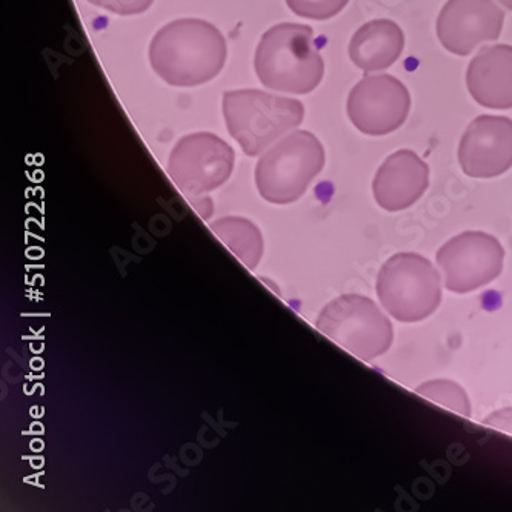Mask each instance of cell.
<instances>
[{
	"instance_id": "cell-6",
	"label": "cell",
	"mask_w": 512,
	"mask_h": 512,
	"mask_svg": "<svg viewBox=\"0 0 512 512\" xmlns=\"http://www.w3.org/2000/svg\"><path fill=\"white\" fill-rule=\"evenodd\" d=\"M316 328L363 362H373L393 345V323L373 299L343 294L323 306Z\"/></svg>"
},
{
	"instance_id": "cell-15",
	"label": "cell",
	"mask_w": 512,
	"mask_h": 512,
	"mask_svg": "<svg viewBox=\"0 0 512 512\" xmlns=\"http://www.w3.org/2000/svg\"><path fill=\"white\" fill-rule=\"evenodd\" d=\"M211 231L248 270H256L263 256V237L253 222L243 217H222L211 223Z\"/></svg>"
},
{
	"instance_id": "cell-20",
	"label": "cell",
	"mask_w": 512,
	"mask_h": 512,
	"mask_svg": "<svg viewBox=\"0 0 512 512\" xmlns=\"http://www.w3.org/2000/svg\"><path fill=\"white\" fill-rule=\"evenodd\" d=\"M497 2L512 11V0H497Z\"/></svg>"
},
{
	"instance_id": "cell-3",
	"label": "cell",
	"mask_w": 512,
	"mask_h": 512,
	"mask_svg": "<svg viewBox=\"0 0 512 512\" xmlns=\"http://www.w3.org/2000/svg\"><path fill=\"white\" fill-rule=\"evenodd\" d=\"M223 117L231 137L250 157L259 156L305 119L302 102L260 90L223 94Z\"/></svg>"
},
{
	"instance_id": "cell-2",
	"label": "cell",
	"mask_w": 512,
	"mask_h": 512,
	"mask_svg": "<svg viewBox=\"0 0 512 512\" xmlns=\"http://www.w3.org/2000/svg\"><path fill=\"white\" fill-rule=\"evenodd\" d=\"M254 68L260 84L270 90L308 94L325 74V62L308 25L279 24L257 45Z\"/></svg>"
},
{
	"instance_id": "cell-19",
	"label": "cell",
	"mask_w": 512,
	"mask_h": 512,
	"mask_svg": "<svg viewBox=\"0 0 512 512\" xmlns=\"http://www.w3.org/2000/svg\"><path fill=\"white\" fill-rule=\"evenodd\" d=\"M489 428L499 429L502 433L512 436V408L497 409L483 420Z\"/></svg>"
},
{
	"instance_id": "cell-5",
	"label": "cell",
	"mask_w": 512,
	"mask_h": 512,
	"mask_svg": "<svg viewBox=\"0 0 512 512\" xmlns=\"http://www.w3.org/2000/svg\"><path fill=\"white\" fill-rule=\"evenodd\" d=\"M376 291L389 316L403 323L422 322L442 302V274L420 254L399 253L383 263Z\"/></svg>"
},
{
	"instance_id": "cell-10",
	"label": "cell",
	"mask_w": 512,
	"mask_h": 512,
	"mask_svg": "<svg viewBox=\"0 0 512 512\" xmlns=\"http://www.w3.org/2000/svg\"><path fill=\"white\" fill-rule=\"evenodd\" d=\"M505 13L493 0H448L437 19V36L456 56H468L479 45L502 34Z\"/></svg>"
},
{
	"instance_id": "cell-9",
	"label": "cell",
	"mask_w": 512,
	"mask_h": 512,
	"mask_svg": "<svg viewBox=\"0 0 512 512\" xmlns=\"http://www.w3.org/2000/svg\"><path fill=\"white\" fill-rule=\"evenodd\" d=\"M411 96L408 88L389 74L366 76L348 96V117L360 133L386 136L408 119Z\"/></svg>"
},
{
	"instance_id": "cell-7",
	"label": "cell",
	"mask_w": 512,
	"mask_h": 512,
	"mask_svg": "<svg viewBox=\"0 0 512 512\" xmlns=\"http://www.w3.org/2000/svg\"><path fill=\"white\" fill-rule=\"evenodd\" d=\"M234 150L213 133H193L176 143L168 160V174L188 199L222 187L234 168Z\"/></svg>"
},
{
	"instance_id": "cell-11",
	"label": "cell",
	"mask_w": 512,
	"mask_h": 512,
	"mask_svg": "<svg viewBox=\"0 0 512 512\" xmlns=\"http://www.w3.org/2000/svg\"><path fill=\"white\" fill-rule=\"evenodd\" d=\"M463 173L473 179H494L512 167V120L480 116L466 128L459 145Z\"/></svg>"
},
{
	"instance_id": "cell-17",
	"label": "cell",
	"mask_w": 512,
	"mask_h": 512,
	"mask_svg": "<svg viewBox=\"0 0 512 512\" xmlns=\"http://www.w3.org/2000/svg\"><path fill=\"white\" fill-rule=\"evenodd\" d=\"M350 0H286L296 16L305 19L328 20L337 16Z\"/></svg>"
},
{
	"instance_id": "cell-1",
	"label": "cell",
	"mask_w": 512,
	"mask_h": 512,
	"mask_svg": "<svg viewBox=\"0 0 512 512\" xmlns=\"http://www.w3.org/2000/svg\"><path fill=\"white\" fill-rule=\"evenodd\" d=\"M227 40L207 20L179 19L157 31L150 62L160 79L173 87L207 84L227 62Z\"/></svg>"
},
{
	"instance_id": "cell-16",
	"label": "cell",
	"mask_w": 512,
	"mask_h": 512,
	"mask_svg": "<svg viewBox=\"0 0 512 512\" xmlns=\"http://www.w3.org/2000/svg\"><path fill=\"white\" fill-rule=\"evenodd\" d=\"M416 393L462 417H471V400L465 389L449 379H434L417 386Z\"/></svg>"
},
{
	"instance_id": "cell-18",
	"label": "cell",
	"mask_w": 512,
	"mask_h": 512,
	"mask_svg": "<svg viewBox=\"0 0 512 512\" xmlns=\"http://www.w3.org/2000/svg\"><path fill=\"white\" fill-rule=\"evenodd\" d=\"M88 2L119 16H136L147 11L154 4V0H88Z\"/></svg>"
},
{
	"instance_id": "cell-4",
	"label": "cell",
	"mask_w": 512,
	"mask_h": 512,
	"mask_svg": "<svg viewBox=\"0 0 512 512\" xmlns=\"http://www.w3.org/2000/svg\"><path fill=\"white\" fill-rule=\"evenodd\" d=\"M322 142L310 131H294L265 151L256 167V185L266 202L288 205L306 193L325 167Z\"/></svg>"
},
{
	"instance_id": "cell-14",
	"label": "cell",
	"mask_w": 512,
	"mask_h": 512,
	"mask_svg": "<svg viewBox=\"0 0 512 512\" xmlns=\"http://www.w3.org/2000/svg\"><path fill=\"white\" fill-rule=\"evenodd\" d=\"M405 48L402 28L388 19L371 20L360 27L350 44V57L360 70L382 71L396 64Z\"/></svg>"
},
{
	"instance_id": "cell-12",
	"label": "cell",
	"mask_w": 512,
	"mask_h": 512,
	"mask_svg": "<svg viewBox=\"0 0 512 512\" xmlns=\"http://www.w3.org/2000/svg\"><path fill=\"white\" fill-rule=\"evenodd\" d=\"M428 187V163L411 150L391 154L373 180L374 199L388 213L413 207Z\"/></svg>"
},
{
	"instance_id": "cell-13",
	"label": "cell",
	"mask_w": 512,
	"mask_h": 512,
	"mask_svg": "<svg viewBox=\"0 0 512 512\" xmlns=\"http://www.w3.org/2000/svg\"><path fill=\"white\" fill-rule=\"evenodd\" d=\"M466 85L477 104L489 110L512 108V47L483 48L468 67Z\"/></svg>"
},
{
	"instance_id": "cell-8",
	"label": "cell",
	"mask_w": 512,
	"mask_h": 512,
	"mask_svg": "<svg viewBox=\"0 0 512 512\" xmlns=\"http://www.w3.org/2000/svg\"><path fill=\"white\" fill-rule=\"evenodd\" d=\"M437 266L446 290L471 293L502 274L505 250L499 239L483 231H465L437 251Z\"/></svg>"
}]
</instances>
